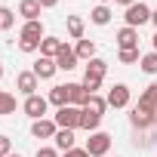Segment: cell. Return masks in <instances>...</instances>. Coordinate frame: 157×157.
<instances>
[{"label": "cell", "mask_w": 157, "mask_h": 157, "mask_svg": "<svg viewBox=\"0 0 157 157\" xmlns=\"http://www.w3.org/2000/svg\"><path fill=\"white\" fill-rule=\"evenodd\" d=\"M151 6L148 3H142V0H139V3H132V6H126V28H142L145 22H151Z\"/></svg>", "instance_id": "1"}, {"label": "cell", "mask_w": 157, "mask_h": 157, "mask_svg": "<svg viewBox=\"0 0 157 157\" xmlns=\"http://www.w3.org/2000/svg\"><path fill=\"white\" fill-rule=\"evenodd\" d=\"M111 142H114V139H111L108 132H102V129H99V132H90V139H86V145H83V148L90 151V157H105V154L111 151Z\"/></svg>", "instance_id": "2"}, {"label": "cell", "mask_w": 157, "mask_h": 157, "mask_svg": "<svg viewBox=\"0 0 157 157\" xmlns=\"http://www.w3.org/2000/svg\"><path fill=\"white\" fill-rule=\"evenodd\" d=\"M80 111L83 108H74V105H65V108H59L56 111V126L59 129H77V126H80Z\"/></svg>", "instance_id": "3"}, {"label": "cell", "mask_w": 157, "mask_h": 157, "mask_svg": "<svg viewBox=\"0 0 157 157\" xmlns=\"http://www.w3.org/2000/svg\"><path fill=\"white\" fill-rule=\"evenodd\" d=\"M129 123H132V129H139V132H142V129H151V126L157 123V111H148V108H139V105H136V108L129 111Z\"/></svg>", "instance_id": "4"}, {"label": "cell", "mask_w": 157, "mask_h": 157, "mask_svg": "<svg viewBox=\"0 0 157 157\" xmlns=\"http://www.w3.org/2000/svg\"><path fill=\"white\" fill-rule=\"evenodd\" d=\"M37 83H40V80H37L34 71H22V74L16 77V90H19L25 99H28V96H37Z\"/></svg>", "instance_id": "5"}, {"label": "cell", "mask_w": 157, "mask_h": 157, "mask_svg": "<svg viewBox=\"0 0 157 157\" xmlns=\"http://www.w3.org/2000/svg\"><path fill=\"white\" fill-rule=\"evenodd\" d=\"M129 105V86L126 83H114L108 90V108H126Z\"/></svg>", "instance_id": "6"}, {"label": "cell", "mask_w": 157, "mask_h": 157, "mask_svg": "<svg viewBox=\"0 0 157 157\" xmlns=\"http://www.w3.org/2000/svg\"><path fill=\"white\" fill-rule=\"evenodd\" d=\"M22 108H25V114H28L31 120H40V117L46 114V108H49V102H46L43 96H28Z\"/></svg>", "instance_id": "7"}, {"label": "cell", "mask_w": 157, "mask_h": 157, "mask_svg": "<svg viewBox=\"0 0 157 157\" xmlns=\"http://www.w3.org/2000/svg\"><path fill=\"white\" fill-rule=\"evenodd\" d=\"M31 71L37 74V80H52V77H56V71H59V65H56V59L40 56V59L34 62V68H31Z\"/></svg>", "instance_id": "8"}, {"label": "cell", "mask_w": 157, "mask_h": 157, "mask_svg": "<svg viewBox=\"0 0 157 157\" xmlns=\"http://www.w3.org/2000/svg\"><path fill=\"white\" fill-rule=\"evenodd\" d=\"M56 132H59L56 120L40 117V120H34V123H31V136H34V139H56Z\"/></svg>", "instance_id": "9"}, {"label": "cell", "mask_w": 157, "mask_h": 157, "mask_svg": "<svg viewBox=\"0 0 157 157\" xmlns=\"http://www.w3.org/2000/svg\"><path fill=\"white\" fill-rule=\"evenodd\" d=\"M114 40H117L120 49H139V31H136V28H126V25H123Z\"/></svg>", "instance_id": "10"}, {"label": "cell", "mask_w": 157, "mask_h": 157, "mask_svg": "<svg viewBox=\"0 0 157 157\" xmlns=\"http://www.w3.org/2000/svg\"><path fill=\"white\" fill-rule=\"evenodd\" d=\"M46 102H49V105H56V108H65V105H71L68 83H62V86H52V90H49V96H46Z\"/></svg>", "instance_id": "11"}, {"label": "cell", "mask_w": 157, "mask_h": 157, "mask_svg": "<svg viewBox=\"0 0 157 157\" xmlns=\"http://www.w3.org/2000/svg\"><path fill=\"white\" fill-rule=\"evenodd\" d=\"M74 142H77L74 129H59V132H56V139H52V148L65 154V151H71V148H74Z\"/></svg>", "instance_id": "12"}, {"label": "cell", "mask_w": 157, "mask_h": 157, "mask_svg": "<svg viewBox=\"0 0 157 157\" xmlns=\"http://www.w3.org/2000/svg\"><path fill=\"white\" fill-rule=\"evenodd\" d=\"M40 13H43V6L37 3V0H22V3H19V16H22L25 22H37Z\"/></svg>", "instance_id": "13"}, {"label": "cell", "mask_w": 157, "mask_h": 157, "mask_svg": "<svg viewBox=\"0 0 157 157\" xmlns=\"http://www.w3.org/2000/svg\"><path fill=\"white\" fill-rule=\"evenodd\" d=\"M56 65H59V71H71V68H77V52L65 43V46H62V52L56 56Z\"/></svg>", "instance_id": "14"}, {"label": "cell", "mask_w": 157, "mask_h": 157, "mask_svg": "<svg viewBox=\"0 0 157 157\" xmlns=\"http://www.w3.org/2000/svg\"><path fill=\"white\" fill-rule=\"evenodd\" d=\"M19 37H22V40H43V22H40V19H37V22H25L22 31H19Z\"/></svg>", "instance_id": "15"}, {"label": "cell", "mask_w": 157, "mask_h": 157, "mask_svg": "<svg viewBox=\"0 0 157 157\" xmlns=\"http://www.w3.org/2000/svg\"><path fill=\"white\" fill-rule=\"evenodd\" d=\"M68 93H71V105H74V108H86L90 93L83 90V83H68Z\"/></svg>", "instance_id": "16"}, {"label": "cell", "mask_w": 157, "mask_h": 157, "mask_svg": "<svg viewBox=\"0 0 157 157\" xmlns=\"http://www.w3.org/2000/svg\"><path fill=\"white\" fill-rule=\"evenodd\" d=\"M62 46H65V43H62L59 37H43V40H40V56H46V59H56V56L62 52Z\"/></svg>", "instance_id": "17"}, {"label": "cell", "mask_w": 157, "mask_h": 157, "mask_svg": "<svg viewBox=\"0 0 157 157\" xmlns=\"http://www.w3.org/2000/svg\"><path fill=\"white\" fill-rule=\"evenodd\" d=\"M139 108H148V111H157V83L145 86V93L139 96Z\"/></svg>", "instance_id": "18"}, {"label": "cell", "mask_w": 157, "mask_h": 157, "mask_svg": "<svg viewBox=\"0 0 157 157\" xmlns=\"http://www.w3.org/2000/svg\"><path fill=\"white\" fill-rule=\"evenodd\" d=\"M99 123H102V117L99 114H93V111H80V129H86V132H99Z\"/></svg>", "instance_id": "19"}, {"label": "cell", "mask_w": 157, "mask_h": 157, "mask_svg": "<svg viewBox=\"0 0 157 157\" xmlns=\"http://www.w3.org/2000/svg\"><path fill=\"white\" fill-rule=\"evenodd\" d=\"M65 28H68V34H71L74 40H83V19H80V16H68V19H65Z\"/></svg>", "instance_id": "20"}, {"label": "cell", "mask_w": 157, "mask_h": 157, "mask_svg": "<svg viewBox=\"0 0 157 157\" xmlns=\"http://www.w3.org/2000/svg\"><path fill=\"white\" fill-rule=\"evenodd\" d=\"M86 74H90V77H99V80H105V74H108V62H105V59H90Z\"/></svg>", "instance_id": "21"}, {"label": "cell", "mask_w": 157, "mask_h": 157, "mask_svg": "<svg viewBox=\"0 0 157 157\" xmlns=\"http://www.w3.org/2000/svg\"><path fill=\"white\" fill-rule=\"evenodd\" d=\"M111 6H105V3H99V6H93V13H90V19L96 22V25H108L111 22Z\"/></svg>", "instance_id": "22"}, {"label": "cell", "mask_w": 157, "mask_h": 157, "mask_svg": "<svg viewBox=\"0 0 157 157\" xmlns=\"http://www.w3.org/2000/svg\"><path fill=\"white\" fill-rule=\"evenodd\" d=\"M10 114H16V96L0 90V117H10Z\"/></svg>", "instance_id": "23"}, {"label": "cell", "mask_w": 157, "mask_h": 157, "mask_svg": "<svg viewBox=\"0 0 157 157\" xmlns=\"http://www.w3.org/2000/svg\"><path fill=\"white\" fill-rule=\"evenodd\" d=\"M74 52H77V59H96V43L93 40H77V46H74Z\"/></svg>", "instance_id": "24"}, {"label": "cell", "mask_w": 157, "mask_h": 157, "mask_svg": "<svg viewBox=\"0 0 157 157\" xmlns=\"http://www.w3.org/2000/svg\"><path fill=\"white\" fill-rule=\"evenodd\" d=\"M86 111H93V114H105L108 111V99H102V96H90V102H86Z\"/></svg>", "instance_id": "25"}, {"label": "cell", "mask_w": 157, "mask_h": 157, "mask_svg": "<svg viewBox=\"0 0 157 157\" xmlns=\"http://www.w3.org/2000/svg\"><path fill=\"white\" fill-rule=\"evenodd\" d=\"M139 65H142V71H145V74H157V52H145Z\"/></svg>", "instance_id": "26"}, {"label": "cell", "mask_w": 157, "mask_h": 157, "mask_svg": "<svg viewBox=\"0 0 157 157\" xmlns=\"http://www.w3.org/2000/svg\"><path fill=\"white\" fill-rule=\"evenodd\" d=\"M117 59H120V65H136V62H142L139 49H120V52H117Z\"/></svg>", "instance_id": "27"}, {"label": "cell", "mask_w": 157, "mask_h": 157, "mask_svg": "<svg viewBox=\"0 0 157 157\" xmlns=\"http://www.w3.org/2000/svg\"><path fill=\"white\" fill-rule=\"evenodd\" d=\"M13 25H16V13H13V10H6V6H0V28L10 31Z\"/></svg>", "instance_id": "28"}, {"label": "cell", "mask_w": 157, "mask_h": 157, "mask_svg": "<svg viewBox=\"0 0 157 157\" xmlns=\"http://www.w3.org/2000/svg\"><path fill=\"white\" fill-rule=\"evenodd\" d=\"M80 83H83V90H86L90 96H96V90L102 86V80H99V77H90V74H83V80H80Z\"/></svg>", "instance_id": "29"}, {"label": "cell", "mask_w": 157, "mask_h": 157, "mask_svg": "<svg viewBox=\"0 0 157 157\" xmlns=\"http://www.w3.org/2000/svg\"><path fill=\"white\" fill-rule=\"evenodd\" d=\"M19 49H22V52H37V49H40V40H22V37H19Z\"/></svg>", "instance_id": "30"}, {"label": "cell", "mask_w": 157, "mask_h": 157, "mask_svg": "<svg viewBox=\"0 0 157 157\" xmlns=\"http://www.w3.org/2000/svg\"><path fill=\"white\" fill-rule=\"evenodd\" d=\"M13 154V142H10V136H0V157H10Z\"/></svg>", "instance_id": "31"}, {"label": "cell", "mask_w": 157, "mask_h": 157, "mask_svg": "<svg viewBox=\"0 0 157 157\" xmlns=\"http://www.w3.org/2000/svg\"><path fill=\"white\" fill-rule=\"evenodd\" d=\"M62 157H90V151H86V148H71V151H65Z\"/></svg>", "instance_id": "32"}, {"label": "cell", "mask_w": 157, "mask_h": 157, "mask_svg": "<svg viewBox=\"0 0 157 157\" xmlns=\"http://www.w3.org/2000/svg\"><path fill=\"white\" fill-rule=\"evenodd\" d=\"M37 157H62V151H56V148H37Z\"/></svg>", "instance_id": "33"}, {"label": "cell", "mask_w": 157, "mask_h": 157, "mask_svg": "<svg viewBox=\"0 0 157 157\" xmlns=\"http://www.w3.org/2000/svg\"><path fill=\"white\" fill-rule=\"evenodd\" d=\"M37 3H40V6H43V10H52V6H56V3H59V0H37Z\"/></svg>", "instance_id": "34"}, {"label": "cell", "mask_w": 157, "mask_h": 157, "mask_svg": "<svg viewBox=\"0 0 157 157\" xmlns=\"http://www.w3.org/2000/svg\"><path fill=\"white\" fill-rule=\"evenodd\" d=\"M114 3H117V6H123V10H126V6H132V3H139V0H114Z\"/></svg>", "instance_id": "35"}, {"label": "cell", "mask_w": 157, "mask_h": 157, "mask_svg": "<svg viewBox=\"0 0 157 157\" xmlns=\"http://www.w3.org/2000/svg\"><path fill=\"white\" fill-rule=\"evenodd\" d=\"M151 25H154V28H157V10H154V13H151Z\"/></svg>", "instance_id": "36"}, {"label": "cell", "mask_w": 157, "mask_h": 157, "mask_svg": "<svg viewBox=\"0 0 157 157\" xmlns=\"http://www.w3.org/2000/svg\"><path fill=\"white\" fill-rule=\"evenodd\" d=\"M151 43H154V52H157V34H154V37H151Z\"/></svg>", "instance_id": "37"}, {"label": "cell", "mask_w": 157, "mask_h": 157, "mask_svg": "<svg viewBox=\"0 0 157 157\" xmlns=\"http://www.w3.org/2000/svg\"><path fill=\"white\" fill-rule=\"evenodd\" d=\"M0 80H3V65H0Z\"/></svg>", "instance_id": "38"}, {"label": "cell", "mask_w": 157, "mask_h": 157, "mask_svg": "<svg viewBox=\"0 0 157 157\" xmlns=\"http://www.w3.org/2000/svg\"><path fill=\"white\" fill-rule=\"evenodd\" d=\"M154 148H157V132H154Z\"/></svg>", "instance_id": "39"}, {"label": "cell", "mask_w": 157, "mask_h": 157, "mask_svg": "<svg viewBox=\"0 0 157 157\" xmlns=\"http://www.w3.org/2000/svg\"><path fill=\"white\" fill-rule=\"evenodd\" d=\"M10 157H22V154H10Z\"/></svg>", "instance_id": "40"}, {"label": "cell", "mask_w": 157, "mask_h": 157, "mask_svg": "<svg viewBox=\"0 0 157 157\" xmlns=\"http://www.w3.org/2000/svg\"><path fill=\"white\" fill-rule=\"evenodd\" d=\"M0 31H3V28H0Z\"/></svg>", "instance_id": "41"}]
</instances>
